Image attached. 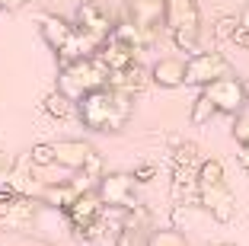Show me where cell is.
<instances>
[{
	"label": "cell",
	"instance_id": "obj_1",
	"mask_svg": "<svg viewBox=\"0 0 249 246\" xmlns=\"http://www.w3.org/2000/svg\"><path fill=\"white\" fill-rule=\"evenodd\" d=\"M109 74L112 71L96 58V55H89V58H77V61H71V64L58 67V87H54V90H61L64 96H71L73 102H80L87 93L109 87Z\"/></svg>",
	"mask_w": 249,
	"mask_h": 246
},
{
	"label": "cell",
	"instance_id": "obj_2",
	"mask_svg": "<svg viewBox=\"0 0 249 246\" xmlns=\"http://www.w3.org/2000/svg\"><path fill=\"white\" fill-rule=\"evenodd\" d=\"M163 26L173 36V45L179 51H189V58L201 51V7H198V0H166Z\"/></svg>",
	"mask_w": 249,
	"mask_h": 246
},
{
	"label": "cell",
	"instance_id": "obj_3",
	"mask_svg": "<svg viewBox=\"0 0 249 246\" xmlns=\"http://www.w3.org/2000/svg\"><path fill=\"white\" fill-rule=\"evenodd\" d=\"M77 118L83 128L89 131H122L128 125V118L115 109V93L109 87L93 90L77 102Z\"/></svg>",
	"mask_w": 249,
	"mask_h": 246
},
{
	"label": "cell",
	"instance_id": "obj_4",
	"mask_svg": "<svg viewBox=\"0 0 249 246\" xmlns=\"http://www.w3.org/2000/svg\"><path fill=\"white\" fill-rule=\"evenodd\" d=\"M224 77H233V67L220 51H198L185 61V87L205 90Z\"/></svg>",
	"mask_w": 249,
	"mask_h": 246
},
{
	"label": "cell",
	"instance_id": "obj_5",
	"mask_svg": "<svg viewBox=\"0 0 249 246\" xmlns=\"http://www.w3.org/2000/svg\"><path fill=\"white\" fill-rule=\"evenodd\" d=\"M134 176L131 173H106L103 179H99V186H96V192H99V198H103L106 208H122V211H131L138 208V195H134Z\"/></svg>",
	"mask_w": 249,
	"mask_h": 246
},
{
	"label": "cell",
	"instance_id": "obj_6",
	"mask_svg": "<svg viewBox=\"0 0 249 246\" xmlns=\"http://www.w3.org/2000/svg\"><path fill=\"white\" fill-rule=\"evenodd\" d=\"M205 93L211 96V102L217 106V112H224V115H240L243 109H246V90H243V80L236 77H224L217 80V83H211V87H205Z\"/></svg>",
	"mask_w": 249,
	"mask_h": 246
},
{
	"label": "cell",
	"instance_id": "obj_7",
	"mask_svg": "<svg viewBox=\"0 0 249 246\" xmlns=\"http://www.w3.org/2000/svg\"><path fill=\"white\" fill-rule=\"evenodd\" d=\"M73 26H77V32H83V36H93V38H99V42H103L106 36H112V29H115V19L106 13L103 3H93V0H87V3H80V7H77Z\"/></svg>",
	"mask_w": 249,
	"mask_h": 246
},
{
	"label": "cell",
	"instance_id": "obj_8",
	"mask_svg": "<svg viewBox=\"0 0 249 246\" xmlns=\"http://www.w3.org/2000/svg\"><path fill=\"white\" fill-rule=\"evenodd\" d=\"M198 205L217 221V224H230L236 217V198L230 192V186H211V189H198Z\"/></svg>",
	"mask_w": 249,
	"mask_h": 246
},
{
	"label": "cell",
	"instance_id": "obj_9",
	"mask_svg": "<svg viewBox=\"0 0 249 246\" xmlns=\"http://www.w3.org/2000/svg\"><path fill=\"white\" fill-rule=\"evenodd\" d=\"M103 211H106V205H103V198H99V192H96V189L80 192V198L67 208V224L80 233V230H87V227L99 224V221H103Z\"/></svg>",
	"mask_w": 249,
	"mask_h": 246
},
{
	"label": "cell",
	"instance_id": "obj_10",
	"mask_svg": "<svg viewBox=\"0 0 249 246\" xmlns=\"http://www.w3.org/2000/svg\"><path fill=\"white\" fill-rule=\"evenodd\" d=\"M128 19H134L147 32V42L154 45L157 26L166 19V0H131L128 3Z\"/></svg>",
	"mask_w": 249,
	"mask_h": 246
},
{
	"label": "cell",
	"instance_id": "obj_11",
	"mask_svg": "<svg viewBox=\"0 0 249 246\" xmlns=\"http://www.w3.org/2000/svg\"><path fill=\"white\" fill-rule=\"evenodd\" d=\"M96 58L103 61L109 71H124V67H131L134 61H138V51H134L131 45H124L122 38L112 32V36L103 38V45H99V51H96Z\"/></svg>",
	"mask_w": 249,
	"mask_h": 246
},
{
	"label": "cell",
	"instance_id": "obj_12",
	"mask_svg": "<svg viewBox=\"0 0 249 246\" xmlns=\"http://www.w3.org/2000/svg\"><path fill=\"white\" fill-rule=\"evenodd\" d=\"M93 151H96V147L89 144V141H83V138H64V141H58V144H54L58 167L71 170V173H80L83 163L89 160V153H93Z\"/></svg>",
	"mask_w": 249,
	"mask_h": 246
},
{
	"label": "cell",
	"instance_id": "obj_13",
	"mask_svg": "<svg viewBox=\"0 0 249 246\" xmlns=\"http://www.w3.org/2000/svg\"><path fill=\"white\" fill-rule=\"evenodd\" d=\"M150 80H154V87H160V90L185 87V61H179V58H160L154 67H150Z\"/></svg>",
	"mask_w": 249,
	"mask_h": 246
},
{
	"label": "cell",
	"instance_id": "obj_14",
	"mask_svg": "<svg viewBox=\"0 0 249 246\" xmlns=\"http://www.w3.org/2000/svg\"><path fill=\"white\" fill-rule=\"evenodd\" d=\"M38 198H42V205H48V208L64 211V214H67V208L80 198V189L73 186V182H67V179L45 182V186H42V195H38Z\"/></svg>",
	"mask_w": 249,
	"mask_h": 246
},
{
	"label": "cell",
	"instance_id": "obj_15",
	"mask_svg": "<svg viewBox=\"0 0 249 246\" xmlns=\"http://www.w3.org/2000/svg\"><path fill=\"white\" fill-rule=\"evenodd\" d=\"M147 83H154V80H150V71H147L141 61H134V64L124 67V71H112L109 74V87L112 90H128V93H134V96H138Z\"/></svg>",
	"mask_w": 249,
	"mask_h": 246
},
{
	"label": "cell",
	"instance_id": "obj_16",
	"mask_svg": "<svg viewBox=\"0 0 249 246\" xmlns=\"http://www.w3.org/2000/svg\"><path fill=\"white\" fill-rule=\"evenodd\" d=\"M42 109L54 118V122H64V118H71L73 112H77V109H73V99H71V96H64L61 90H52V93L45 96Z\"/></svg>",
	"mask_w": 249,
	"mask_h": 246
},
{
	"label": "cell",
	"instance_id": "obj_17",
	"mask_svg": "<svg viewBox=\"0 0 249 246\" xmlns=\"http://www.w3.org/2000/svg\"><path fill=\"white\" fill-rule=\"evenodd\" d=\"M227 173H224V163L217 157H205L201 167H198V189H211V186H224Z\"/></svg>",
	"mask_w": 249,
	"mask_h": 246
},
{
	"label": "cell",
	"instance_id": "obj_18",
	"mask_svg": "<svg viewBox=\"0 0 249 246\" xmlns=\"http://www.w3.org/2000/svg\"><path fill=\"white\" fill-rule=\"evenodd\" d=\"M214 115H217V106H214V102H211V96H208L205 90H201V93H198L195 99H192L189 122H192V125H208Z\"/></svg>",
	"mask_w": 249,
	"mask_h": 246
},
{
	"label": "cell",
	"instance_id": "obj_19",
	"mask_svg": "<svg viewBox=\"0 0 249 246\" xmlns=\"http://www.w3.org/2000/svg\"><path fill=\"white\" fill-rule=\"evenodd\" d=\"M201 151H198V144H192V141H182L179 147H173V167H185V170H198L201 167Z\"/></svg>",
	"mask_w": 249,
	"mask_h": 246
},
{
	"label": "cell",
	"instance_id": "obj_20",
	"mask_svg": "<svg viewBox=\"0 0 249 246\" xmlns=\"http://www.w3.org/2000/svg\"><path fill=\"white\" fill-rule=\"evenodd\" d=\"M144 246H192V243H189V237H185L182 230L166 227V230H150Z\"/></svg>",
	"mask_w": 249,
	"mask_h": 246
},
{
	"label": "cell",
	"instance_id": "obj_21",
	"mask_svg": "<svg viewBox=\"0 0 249 246\" xmlns=\"http://www.w3.org/2000/svg\"><path fill=\"white\" fill-rule=\"evenodd\" d=\"M29 160L36 170H48L58 163V153H54V144H32L29 151Z\"/></svg>",
	"mask_w": 249,
	"mask_h": 246
},
{
	"label": "cell",
	"instance_id": "obj_22",
	"mask_svg": "<svg viewBox=\"0 0 249 246\" xmlns=\"http://www.w3.org/2000/svg\"><path fill=\"white\" fill-rule=\"evenodd\" d=\"M147 237L141 227H131V224H122V230L115 233V246H144Z\"/></svg>",
	"mask_w": 249,
	"mask_h": 246
},
{
	"label": "cell",
	"instance_id": "obj_23",
	"mask_svg": "<svg viewBox=\"0 0 249 246\" xmlns=\"http://www.w3.org/2000/svg\"><path fill=\"white\" fill-rule=\"evenodd\" d=\"M233 141L243 147V151H249V109H243L240 115H236V122H233Z\"/></svg>",
	"mask_w": 249,
	"mask_h": 246
},
{
	"label": "cell",
	"instance_id": "obj_24",
	"mask_svg": "<svg viewBox=\"0 0 249 246\" xmlns=\"http://www.w3.org/2000/svg\"><path fill=\"white\" fill-rule=\"evenodd\" d=\"M236 26H240V16H217V22H214V38H217V42L233 38Z\"/></svg>",
	"mask_w": 249,
	"mask_h": 246
},
{
	"label": "cell",
	"instance_id": "obj_25",
	"mask_svg": "<svg viewBox=\"0 0 249 246\" xmlns=\"http://www.w3.org/2000/svg\"><path fill=\"white\" fill-rule=\"evenodd\" d=\"M131 176H134L138 186H150V182L160 176V170H157V163H138V167L131 170Z\"/></svg>",
	"mask_w": 249,
	"mask_h": 246
},
{
	"label": "cell",
	"instance_id": "obj_26",
	"mask_svg": "<svg viewBox=\"0 0 249 246\" xmlns=\"http://www.w3.org/2000/svg\"><path fill=\"white\" fill-rule=\"evenodd\" d=\"M230 42L236 45V48H243V51H249V26H236V32H233V38H230Z\"/></svg>",
	"mask_w": 249,
	"mask_h": 246
},
{
	"label": "cell",
	"instance_id": "obj_27",
	"mask_svg": "<svg viewBox=\"0 0 249 246\" xmlns=\"http://www.w3.org/2000/svg\"><path fill=\"white\" fill-rule=\"evenodd\" d=\"M26 3H29V0H0V10H3V13H16V10H22Z\"/></svg>",
	"mask_w": 249,
	"mask_h": 246
},
{
	"label": "cell",
	"instance_id": "obj_28",
	"mask_svg": "<svg viewBox=\"0 0 249 246\" xmlns=\"http://www.w3.org/2000/svg\"><path fill=\"white\" fill-rule=\"evenodd\" d=\"M10 167H13V160H10V157H7V153L0 151V182L7 179V173H10Z\"/></svg>",
	"mask_w": 249,
	"mask_h": 246
},
{
	"label": "cell",
	"instance_id": "obj_29",
	"mask_svg": "<svg viewBox=\"0 0 249 246\" xmlns=\"http://www.w3.org/2000/svg\"><path fill=\"white\" fill-rule=\"evenodd\" d=\"M240 22H243V26H249V7H243V13H240Z\"/></svg>",
	"mask_w": 249,
	"mask_h": 246
},
{
	"label": "cell",
	"instance_id": "obj_30",
	"mask_svg": "<svg viewBox=\"0 0 249 246\" xmlns=\"http://www.w3.org/2000/svg\"><path fill=\"white\" fill-rule=\"evenodd\" d=\"M243 90H246V99H249V77L243 80Z\"/></svg>",
	"mask_w": 249,
	"mask_h": 246
},
{
	"label": "cell",
	"instance_id": "obj_31",
	"mask_svg": "<svg viewBox=\"0 0 249 246\" xmlns=\"http://www.w3.org/2000/svg\"><path fill=\"white\" fill-rule=\"evenodd\" d=\"M214 246H240V243H230V240H224V243H214Z\"/></svg>",
	"mask_w": 249,
	"mask_h": 246
}]
</instances>
